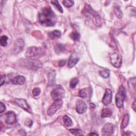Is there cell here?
<instances>
[{"instance_id":"6da1fadb","label":"cell","mask_w":136,"mask_h":136,"mask_svg":"<svg viewBox=\"0 0 136 136\" xmlns=\"http://www.w3.org/2000/svg\"><path fill=\"white\" fill-rule=\"evenodd\" d=\"M57 20V16L50 7H44L40 13L39 21L43 26H54Z\"/></svg>"},{"instance_id":"7a4b0ae2","label":"cell","mask_w":136,"mask_h":136,"mask_svg":"<svg viewBox=\"0 0 136 136\" xmlns=\"http://www.w3.org/2000/svg\"><path fill=\"white\" fill-rule=\"evenodd\" d=\"M20 64L22 66L34 70L39 69L43 66V63L37 60H21Z\"/></svg>"},{"instance_id":"3957f363","label":"cell","mask_w":136,"mask_h":136,"mask_svg":"<svg viewBox=\"0 0 136 136\" xmlns=\"http://www.w3.org/2000/svg\"><path fill=\"white\" fill-rule=\"evenodd\" d=\"M43 51L40 47H30L27 50L25 56L27 58L32 60H36V59L41 57Z\"/></svg>"},{"instance_id":"277c9868","label":"cell","mask_w":136,"mask_h":136,"mask_svg":"<svg viewBox=\"0 0 136 136\" xmlns=\"http://www.w3.org/2000/svg\"><path fill=\"white\" fill-rule=\"evenodd\" d=\"M126 90L124 87L121 85L119 87V89L116 94L115 102L118 107L121 108L124 106V101L126 98Z\"/></svg>"},{"instance_id":"5b68a950","label":"cell","mask_w":136,"mask_h":136,"mask_svg":"<svg viewBox=\"0 0 136 136\" xmlns=\"http://www.w3.org/2000/svg\"><path fill=\"white\" fill-rule=\"evenodd\" d=\"M51 97L53 100H62L64 95V90L61 85H58L51 92Z\"/></svg>"},{"instance_id":"8992f818","label":"cell","mask_w":136,"mask_h":136,"mask_svg":"<svg viewBox=\"0 0 136 136\" xmlns=\"http://www.w3.org/2000/svg\"><path fill=\"white\" fill-rule=\"evenodd\" d=\"M63 105V101L62 100H55L52 105L49 107L47 111V114L49 116H53L55 114Z\"/></svg>"},{"instance_id":"52a82bcc","label":"cell","mask_w":136,"mask_h":136,"mask_svg":"<svg viewBox=\"0 0 136 136\" xmlns=\"http://www.w3.org/2000/svg\"><path fill=\"white\" fill-rule=\"evenodd\" d=\"M110 61L114 66L120 67L122 64V57L115 53H112L110 57Z\"/></svg>"},{"instance_id":"ba28073f","label":"cell","mask_w":136,"mask_h":136,"mask_svg":"<svg viewBox=\"0 0 136 136\" xmlns=\"http://www.w3.org/2000/svg\"><path fill=\"white\" fill-rule=\"evenodd\" d=\"M87 106L85 101L79 100L76 104V111L79 114H83L86 112Z\"/></svg>"},{"instance_id":"9c48e42d","label":"cell","mask_w":136,"mask_h":136,"mask_svg":"<svg viewBox=\"0 0 136 136\" xmlns=\"http://www.w3.org/2000/svg\"><path fill=\"white\" fill-rule=\"evenodd\" d=\"M15 102L20 107L23 108V110L26 111L27 112H28L29 113H32V110L31 109L29 105L28 104V103H27L26 101L23 99H19L17 98L15 100Z\"/></svg>"},{"instance_id":"30bf717a","label":"cell","mask_w":136,"mask_h":136,"mask_svg":"<svg viewBox=\"0 0 136 136\" xmlns=\"http://www.w3.org/2000/svg\"><path fill=\"white\" fill-rule=\"evenodd\" d=\"M114 131V126L111 123H106L103 127L102 130V135H111Z\"/></svg>"},{"instance_id":"8fae6325","label":"cell","mask_w":136,"mask_h":136,"mask_svg":"<svg viewBox=\"0 0 136 136\" xmlns=\"http://www.w3.org/2000/svg\"><path fill=\"white\" fill-rule=\"evenodd\" d=\"M112 100V92L110 89H106L105 93L102 99V102L104 105H107L111 103Z\"/></svg>"},{"instance_id":"7c38bea8","label":"cell","mask_w":136,"mask_h":136,"mask_svg":"<svg viewBox=\"0 0 136 136\" xmlns=\"http://www.w3.org/2000/svg\"><path fill=\"white\" fill-rule=\"evenodd\" d=\"M92 90L90 88H86L81 90L79 92V96L85 99H90L92 95Z\"/></svg>"},{"instance_id":"4fadbf2b","label":"cell","mask_w":136,"mask_h":136,"mask_svg":"<svg viewBox=\"0 0 136 136\" xmlns=\"http://www.w3.org/2000/svg\"><path fill=\"white\" fill-rule=\"evenodd\" d=\"M17 121L16 114L12 111H10L6 114L5 122L7 124L11 125L15 123Z\"/></svg>"},{"instance_id":"5bb4252c","label":"cell","mask_w":136,"mask_h":136,"mask_svg":"<svg viewBox=\"0 0 136 136\" xmlns=\"http://www.w3.org/2000/svg\"><path fill=\"white\" fill-rule=\"evenodd\" d=\"M26 82V79L23 76H19L15 77L12 80V83L13 85H22Z\"/></svg>"},{"instance_id":"9a60e30c","label":"cell","mask_w":136,"mask_h":136,"mask_svg":"<svg viewBox=\"0 0 136 136\" xmlns=\"http://www.w3.org/2000/svg\"><path fill=\"white\" fill-rule=\"evenodd\" d=\"M24 46V42L22 39H18L15 42V51L19 52L22 50Z\"/></svg>"},{"instance_id":"2e32d148","label":"cell","mask_w":136,"mask_h":136,"mask_svg":"<svg viewBox=\"0 0 136 136\" xmlns=\"http://www.w3.org/2000/svg\"><path fill=\"white\" fill-rule=\"evenodd\" d=\"M55 71H52L48 73V79L49 86H52L55 83Z\"/></svg>"},{"instance_id":"e0dca14e","label":"cell","mask_w":136,"mask_h":136,"mask_svg":"<svg viewBox=\"0 0 136 136\" xmlns=\"http://www.w3.org/2000/svg\"><path fill=\"white\" fill-rule=\"evenodd\" d=\"M79 59L77 58V57H74L73 55H71L70 58L69 59V61H68V63H67V66L69 68H72L74 66L76 65V64L78 63L79 61Z\"/></svg>"},{"instance_id":"ac0fdd59","label":"cell","mask_w":136,"mask_h":136,"mask_svg":"<svg viewBox=\"0 0 136 136\" xmlns=\"http://www.w3.org/2000/svg\"><path fill=\"white\" fill-rule=\"evenodd\" d=\"M61 35V33L60 30H55L48 33V37L51 39H54L59 38Z\"/></svg>"},{"instance_id":"d6986e66","label":"cell","mask_w":136,"mask_h":136,"mask_svg":"<svg viewBox=\"0 0 136 136\" xmlns=\"http://www.w3.org/2000/svg\"><path fill=\"white\" fill-rule=\"evenodd\" d=\"M129 121V115L128 114H126L123 116V120H122V124H121L122 128L123 129L126 128L128 125Z\"/></svg>"},{"instance_id":"ffe728a7","label":"cell","mask_w":136,"mask_h":136,"mask_svg":"<svg viewBox=\"0 0 136 136\" xmlns=\"http://www.w3.org/2000/svg\"><path fill=\"white\" fill-rule=\"evenodd\" d=\"M112 112L111 110L109 108H104V109L102 111L101 113V116L102 118H105L110 117L112 115Z\"/></svg>"},{"instance_id":"44dd1931","label":"cell","mask_w":136,"mask_h":136,"mask_svg":"<svg viewBox=\"0 0 136 136\" xmlns=\"http://www.w3.org/2000/svg\"><path fill=\"white\" fill-rule=\"evenodd\" d=\"M63 121L64 125L67 127H69L72 125V121L71 119L67 115H64L63 117Z\"/></svg>"},{"instance_id":"7402d4cb","label":"cell","mask_w":136,"mask_h":136,"mask_svg":"<svg viewBox=\"0 0 136 136\" xmlns=\"http://www.w3.org/2000/svg\"><path fill=\"white\" fill-rule=\"evenodd\" d=\"M65 50V47L63 44H58L55 46V50L57 53H61L63 52Z\"/></svg>"},{"instance_id":"603a6c76","label":"cell","mask_w":136,"mask_h":136,"mask_svg":"<svg viewBox=\"0 0 136 136\" xmlns=\"http://www.w3.org/2000/svg\"><path fill=\"white\" fill-rule=\"evenodd\" d=\"M51 3L54 5L56 7V8L60 11L61 12V13H63V9L62 8V7L60 5L59 2L58 1H57V0H54V1H52L51 2Z\"/></svg>"},{"instance_id":"cb8c5ba5","label":"cell","mask_w":136,"mask_h":136,"mask_svg":"<svg viewBox=\"0 0 136 136\" xmlns=\"http://www.w3.org/2000/svg\"><path fill=\"white\" fill-rule=\"evenodd\" d=\"M100 75L104 78H107L110 75V72L108 70L104 69L100 72Z\"/></svg>"},{"instance_id":"d4e9b609","label":"cell","mask_w":136,"mask_h":136,"mask_svg":"<svg viewBox=\"0 0 136 136\" xmlns=\"http://www.w3.org/2000/svg\"><path fill=\"white\" fill-rule=\"evenodd\" d=\"M8 40V37L6 36H3L1 37V39H0V43H1V45L5 47L7 45V42Z\"/></svg>"},{"instance_id":"484cf974","label":"cell","mask_w":136,"mask_h":136,"mask_svg":"<svg viewBox=\"0 0 136 136\" xmlns=\"http://www.w3.org/2000/svg\"><path fill=\"white\" fill-rule=\"evenodd\" d=\"M70 132L73 135H83V132L80 129H70Z\"/></svg>"},{"instance_id":"4316f807","label":"cell","mask_w":136,"mask_h":136,"mask_svg":"<svg viewBox=\"0 0 136 136\" xmlns=\"http://www.w3.org/2000/svg\"><path fill=\"white\" fill-rule=\"evenodd\" d=\"M79 83V80L77 78H73L70 83V86L71 88H74Z\"/></svg>"},{"instance_id":"83f0119b","label":"cell","mask_w":136,"mask_h":136,"mask_svg":"<svg viewBox=\"0 0 136 136\" xmlns=\"http://www.w3.org/2000/svg\"><path fill=\"white\" fill-rule=\"evenodd\" d=\"M70 37L74 40H78L80 39V35L77 32H73L70 34Z\"/></svg>"},{"instance_id":"f1b7e54d","label":"cell","mask_w":136,"mask_h":136,"mask_svg":"<svg viewBox=\"0 0 136 136\" xmlns=\"http://www.w3.org/2000/svg\"><path fill=\"white\" fill-rule=\"evenodd\" d=\"M63 4L66 8H70L73 5L74 1H70V0H66V1H64L63 2Z\"/></svg>"},{"instance_id":"f546056e","label":"cell","mask_w":136,"mask_h":136,"mask_svg":"<svg viewBox=\"0 0 136 136\" xmlns=\"http://www.w3.org/2000/svg\"><path fill=\"white\" fill-rule=\"evenodd\" d=\"M115 14H116V16L118 17V18H121L122 17V12L119 7L115 8Z\"/></svg>"},{"instance_id":"4dcf8cb0","label":"cell","mask_w":136,"mask_h":136,"mask_svg":"<svg viewBox=\"0 0 136 136\" xmlns=\"http://www.w3.org/2000/svg\"><path fill=\"white\" fill-rule=\"evenodd\" d=\"M33 122L32 121V120L30 119H26V120L24 121V125L26 126L27 127H31L33 125Z\"/></svg>"},{"instance_id":"1f68e13d","label":"cell","mask_w":136,"mask_h":136,"mask_svg":"<svg viewBox=\"0 0 136 136\" xmlns=\"http://www.w3.org/2000/svg\"><path fill=\"white\" fill-rule=\"evenodd\" d=\"M40 92H41V90H40V89L38 88H35L33 90V94L35 96H38V95L40 94Z\"/></svg>"},{"instance_id":"d6a6232c","label":"cell","mask_w":136,"mask_h":136,"mask_svg":"<svg viewBox=\"0 0 136 136\" xmlns=\"http://www.w3.org/2000/svg\"><path fill=\"white\" fill-rule=\"evenodd\" d=\"M5 110V105L2 102H1V104H0V113H2L3 112H4Z\"/></svg>"},{"instance_id":"836d02e7","label":"cell","mask_w":136,"mask_h":136,"mask_svg":"<svg viewBox=\"0 0 136 136\" xmlns=\"http://www.w3.org/2000/svg\"><path fill=\"white\" fill-rule=\"evenodd\" d=\"M66 60H61V61H60L59 63V65L60 66H63L65 65V64L66 63Z\"/></svg>"},{"instance_id":"e575fe53","label":"cell","mask_w":136,"mask_h":136,"mask_svg":"<svg viewBox=\"0 0 136 136\" xmlns=\"http://www.w3.org/2000/svg\"><path fill=\"white\" fill-rule=\"evenodd\" d=\"M5 75H3L1 76V86H2L3 83L5 81Z\"/></svg>"},{"instance_id":"d590c367","label":"cell","mask_w":136,"mask_h":136,"mask_svg":"<svg viewBox=\"0 0 136 136\" xmlns=\"http://www.w3.org/2000/svg\"><path fill=\"white\" fill-rule=\"evenodd\" d=\"M132 108L133 109V110L134 111H135V101H134V102L132 104Z\"/></svg>"},{"instance_id":"8d00e7d4","label":"cell","mask_w":136,"mask_h":136,"mask_svg":"<svg viewBox=\"0 0 136 136\" xmlns=\"http://www.w3.org/2000/svg\"><path fill=\"white\" fill-rule=\"evenodd\" d=\"M88 135H98V134H97V133H91L88 134Z\"/></svg>"}]
</instances>
